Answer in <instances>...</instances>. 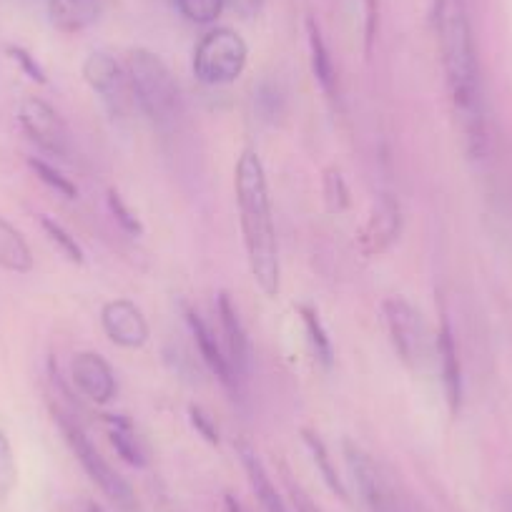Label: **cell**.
<instances>
[{
	"instance_id": "obj_32",
	"label": "cell",
	"mask_w": 512,
	"mask_h": 512,
	"mask_svg": "<svg viewBox=\"0 0 512 512\" xmlns=\"http://www.w3.org/2000/svg\"><path fill=\"white\" fill-rule=\"evenodd\" d=\"M364 43H367V53H372L374 36H377V0H364Z\"/></svg>"
},
{
	"instance_id": "obj_8",
	"label": "cell",
	"mask_w": 512,
	"mask_h": 512,
	"mask_svg": "<svg viewBox=\"0 0 512 512\" xmlns=\"http://www.w3.org/2000/svg\"><path fill=\"white\" fill-rule=\"evenodd\" d=\"M18 118H21V126L28 134V139L38 149H43L51 156H61V159H66L71 154V134H68L66 123H63V118L46 101H41V98H26L21 103Z\"/></svg>"
},
{
	"instance_id": "obj_5",
	"label": "cell",
	"mask_w": 512,
	"mask_h": 512,
	"mask_svg": "<svg viewBox=\"0 0 512 512\" xmlns=\"http://www.w3.org/2000/svg\"><path fill=\"white\" fill-rule=\"evenodd\" d=\"M382 319L397 357L410 369L420 372L430 359L432 349H435L422 314L407 299L390 297L382 302Z\"/></svg>"
},
{
	"instance_id": "obj_20",
	"label": "cell",
	"mask_w": 512,
	"mask_h": 512,
	"mask_svg": "<svg viewBox=\"0 0 512 512\" xmlns=\"http://www.w3.org/2000/svg\"><path fill=\"white\" fill-rule=\"evenodd\" d=\"M307 38H309V58H312V73L317 78L319 88L327 93L329 98H334L337 93V71H334L332 56H329V48L324 43L322 31L314 23V18L307 21Z\"/></svg>"
},
{
	"instance_id": "obj_24",
	"label": "cell",
	"mask_w": 512,
	"mask_h": 512,
	"mask_svg": "<svg viewBox=\"0 0 512 512\" xmlns=\"http://www.w3.org/2000/svg\"><path fill=\"white\" fill-rule=\"evenodd\" d=\"M41 226H43V231H46L48 239H51L53 244L61 249V254L66 256L68 262L83 264V249H81V244L76 241V236H71V231L63 229V226L58 224V221H53L51 216H41Z\"/></svg>"
},
{
	"instance_id": "obj_15",
	"label": "cell",
	"mask_w": 512,
	"mask_h": 512,
	"mask_svg": "<svg viewBox=\"0 0 512 512\" xmlns=\"http://www.w3.org/2000/svg\"><path fill=\"white\" fill-rule=\"evenodd\" d=\"M186 322H189L191 334H194L196 344H199V352H201V357H204L206 367H209L211 372H214L216 377L226 384V387H229V384H234L236 372L231 369L229 357H226V352H224V344H219V339H216V334L211 332L209 324H206L199 314L191 312V309L186 312Z\"/></svg>"
},
{
	"instance_id": "obj_9",
	"label": "cell",
	"mask_w": 512,
	"mask_h": 512,
	"mask_svg": "<svg viewBox=\"0 0 512 512\" xmlns=\"http://www.w3.org/2000/svg\"><path fill=\"white\" fill-rule=\"evenodd\" d=\"M83 78L113 113H121L128 101H134L131 88H128L126 68L118 66L116 58H111L108 53H91L83 63Z\"/></svg>"
},
{
	"instance_id": "obj_6",
	"label": "cell",
	"mask_w": 512,
	"mask_h": 512,
	"mask_svg": "<svg viewBox=\"0 0 512 512\" xmlns=\"http://www.w3.org/2000/svg\"><path fill=\"white\" fill-rule=\"evenodd\" d=\"M58 425H61L63 437H66L68 447H71V452L76 455V460L81 462L86 475L101 487L103 495H106L111 502H116L121 510L126 512L134 510L136 497H134V490H131V485H128V482L123 480V477L118 475L106 460H103V455L93 447V442L88 440L86 432H83L76 422L66 420L63 415H58Z\"/></svg>"
},
{
	"instance_id": "obj_34",
	"label": "cell",
	"mask_w": 512,
	"mask_h": 512,
	"mask_svg": "<svg viewBox=\"0 0 512 512\" xmlns=\"http://www.w3.org/2000/svg\"><path fill=\"white\" fill-rule=\"evenodd\" d=\"M292 500H294V507H297V512H322L307 495H304L302 490H297V487H292Z\"/></svg>"
},
{
	"instance_id": "obj_33",
	"label": "cell",
	"mask_w": 512,
	"mask_h": 512,
	"mask_svg": "<svg viewBox=\"0 0 512 512\" xmlns=\"http://www.w3.org/2000/svg\"><path fill=\"white\" fill-rule=\"evenodd\" d=\"M234 11H239L241 16H254V13H259V8H262L264 0H226Z\"/></svg>"
},
{
	"instance_id": "obj_26",
	"label": "cell",
	"mask_w": 512,
	"mask_h": 512,
	"mask_svg": "<svg viewBox=\"0 0 512 512\" xmlns=\"http://www.w3.org/2000/svg\"><path fill=\"white\" fill-rule=\"evenodd\" d=\"M18 482V465L13 455V445L8 435L0 430V502H8L11 492L16 490Z\"/></svg>"
},
{
	"instance_id": "obj_10",
	"label": "cell",
	"mask_w": 512,
	"mask_h": 512,
	"mask_svg": "<svg viewBox=\"0 0 512 512\" xmlns=\"http://www.w3.org/2000/svg\"><path fill=\"white\" fill-rule=\"evenodd\" d=\"M402 234V206L392 199L390 194H384L382 199L374 204L372 214H369L367 224L359 231V249L364 256H379L390 249Z\"/></svg>"
},
{
	"instance_id": "obj_25",
	"label": "cell",
	"mask_w": 512,
	"mask_h": 512,
	"mask_svg": "<svg viewBox=\"0 0 512 512\" xmlns=\"http://www.w3.org/2000/svg\"><path fill=\"white\" fill-rule=\"evenodd\" d=\"M28 166H31L33 174H36L38 179L48 186V189L56 191L58 196H63V199H76L78 196L76 184H73V181H68L66 176L56 169V166L46 164L43 159H28Z\"/></svg>"
},
{
	"instance_id": "obj_11",
	"label": "cell",
	"mask_w": 512,
	"mask_h": 512,
	"mask_svg": "<svg viewBox=\"0 0 512 512\" xmlns=\"http://www.w3.org/2000/svg\"><path fill=\"white\" fill-rule=\"evenodd\" d=\"M101 324L113 344L126 349H139L149 342V322L144 312L128 299H113L103 307Z\"/></svg>"
},
{
	"instance_id": "obj_12",
	"label": "cell",
	"mask_w": 512,
	"mask_h": 512,
	"mask_svg": "<svg viewBox=\"0 0 512 512\" xmlns=\"http://www.w3.org/2000/svg\"><path fill=\"white\" fill-rule=\"evenodd\" d=\"M71 379L81 390L83 397H88L96 405H106L116 395V377L103 357L93 352L76 354L71 364Z\"/></svg>"
},
{
	"instance_id": "obj_2",
	"label": "cell",
	"mask_w": 512,
	"mask_h": 512,
	"mask_svg": "<svg viewBox=\"0 0 512 512\" xmlns=\"http://www.w3.org/2000/svg\"><path fill=\"white\" fill-rule=\"evenodd\" d=\"M234 186L251 277L256 287L274 299L282 289V267H279L277 229H274L267 174L256 151L249 149L239 156Z\"/></svg>"
},
{
	"instance_id": "obj_27",
	"label": "cell",
	"mask_w": 512,
	"mask_h": 512,
	"mask_svg": "<svg viewBox=\"0 0 512 512\" xmlns=\"http://www.w3.org/2000/svg\"><path fill=\"white\" fill-rule=\"evenodd\" d=\"M254 106L264 121H277L284 111V96L272 81H262L254 88Z\"/></svg>"
},
{
	"instance_id": "obj_4",
	"label": "cell",
	"mask_w": 512,
	"mask_h": 512,
	"mask_svg": "<svg viewBox=\"0 0 512 512\" xmlns=\"http://www.w3.org/2000/svg\"><path fill=\"white\" fill-rule=\"evenodd\" d=\"M249 48L231 28H214L194 51V76L206 86H226L244 73Z\"/></svg>"
},
{
	"instance_id": "obj_14",
	"label": "cell",
	"mask_w": 512,
	"mask_h": 512,
	"mask_svg": "<svg viewBox=\"0 0 512 512\" xmlns=\"http://www.w3.org/2000/svg\"><path fill=\"white\" fill-rule=\"evenodd\" d=\"M219 322H221V334H224V352L229 357L231 369L236 374L249 372L251 362V349H249V337H246V329L241 324L239 312L231 304L229 294H219Z\"/></svg>"
},
{
	"instance_id": "obj_16",
	"label": "cell",
	"mask_w": 512,
	"mask_h": 512,
	"mask_svg": "<svg viewBox=\"0 0 512 512\" xmlns=\"http://www.w3.org/2000/svg\"><path fill=\"white\" fill-rule=\"evenodd\" d=\"M236 455H239L241 460V467H244L246 477H249V485L251 490H254L256 500L262 502V507L267 512H287V507H284L282 497H279L277 487L272 485V480H269L267 470H264L262 460H259V455L254 452V447L249 445V442H236Z\"/></svg>"
},
{
	"instance_id": "obj_18",
	"label": "cell",
	"mask_w": 512,
	"mask_h": 512,
	"mask_svg": "<svg viewBox=\"0 0 512 512\" xmlns=\"http://www.w3.org/2000/svg\"><path fill=\"white\" fill-rule=\"evenodd\" d=\"M106 427H108V440H111L113 450L118 452V457H121L126 465L131 467L149 465V452H146L144 442H141V437L136 435L134 425H131L126 417L111 415L106 420Z\"/></svg>"
},
{
	"instance_id": "obj_1",
	"label": "cell",
	"mask_w": 512,
	"mask_h": 512,
	"mask_svg": "<svg viewBox=\"0 0 512 512\" xmlns=\"http://www.w3.org/2000/svg\"><path fill=\"white\" fill-rule=\"evenodd\" d=\"M435 33L462 144L470 159H485V98L465 0H435Z\"/></svg>"
},
{
	"instance_id": "obj_36",
	"label": "cell",
	"mask_w": 512,
	"mask_h": 512,
	"mask_svg": "<svg viewBox=\"0 0 512 512\" xmlns=\"http://www.w3.org/2000/svg\"><path fill=\"white\" fill-rule=\"evenodd\" d=\"M88 512H103L98 505H88Z\"/></svg>"
},
{
	"instance_id": "obj_35",
	"label": "cell",
	"mask_w": 512,
	"mask_h": 512,
	"mask_svg": "<svg viewBox=\"0 0 512 512\" xmlns=\"http://www.w3.org/2000/svg\"><path fill=\"white\" fill-rule=\"evenodd\" d=\"M226 512H244V507H241L239 502H236V497L226 495Z\"/></svg>"
},
{
	"instance_id": "obj_30",
	"label": "cell",
	"mask_w": 512,
	"mask_h": 512,
	"mask_svg": "<svg viewBox=\"0 0 512 512\" xmlns=\"http://www.w3.org/2000/svg\"><path fill=\"white\" fill-rule=\"evenodd\" d=\"M189 420H191V425H194V430L199 432V435L204 437L209 445H219V442H221L219 425H216V420L209 415V412L204 410V407L191 405L189 407Z\"/></svg>"
},
{
	"instance_id": "obj_22",
	"label": "cell",
	"mask_w": 512,
	"mask_h": 512,
	"mask_svg": "<svg viewBox=\"0 0 512 512\" xmlns=\"http://www.w3.org/2000/svg\"><path fill=\"white\" fill-rule=\"evenodd\" d=\"M302 440H304V445H307L309 455H312L314 465H317L319 475H322V480L327 482L329 490H332L339 500H347V490H344L342 480H339L337 470H334L332 457H329V452H327V445L319 440V435H314V432H309V430H302Z\"/></svg>"
},
{
	"instance_id": "obj_19",
	"label": "cell",
	"mask_w": 512,
	"mask_h": 512,
	"mask_svg": "<svg viewBox=\"0 0 512 512\" xmlns=\"http://www.w3.org/2000/svg\"><path fill=\"white\" fill-rule=\"evenodd\" d=\"M0 269L13 274H28L33 269L31 246L6 219H0Z\"/></svg>"
},
{
	"instance_id": "obj_13",
	"label": "cell",
	"mask_w": 512,
	"mask_h": 512,
	"mask_svg": "<svg viewBox=\"0 0 512 512\" xmlns=\"http://www.w3.org/2000/svg\"><path fill=\"white\" fill-rule=\"evenodd\" d=\"M435 354L440 359L442 372V387H445V400L452 415H460L462 410V364L460 354H457L455 334H452L450 322H442L440 332H437Z\"/></svg>"
},
{
	"instance_id": "obj_21",
	"label": "cell",
	"mask_w": 512,
	"mask_h": 512,
	"mask_svg": "<svg viewBox=\"0 0 512 512\" xmlns=\"http://www.w3.org/2000/svg\"><path fill=\"white\" fill-rule=\"evenodd\" d=\"M297 312H299V317H302L304 329H307V337H309V344H312L314 357H317V362L322 364V367L329 369L334 362V347H332V339H329L327 329H324L322 319H319L317 309L307 307V304H299Z\"/></svg>"
},
{
	"instance_id": "obj_17",
	"label": "cell",
	"mask_w": 512,
	"mask_h": 512,
	"mask_svg": "<svg viewBox=\"0 0 512 512\" xmlns=\"http://www.w3.org/2000/svg\"><path fill=\"white\" fill-rule=\"evenodd\" d=\"M101 0H48V21L61 33H78L98 16Z\"/></svg>"
},
{
	"instance_id": "obj_31",
	"label": "cell",
	"mask_w": 512,
	"mask_h": 512,
	"mask_svg": "<svg viewBox=\"0 0 512 512\" xmlns=\"http://www.w3.org/2000/svg\"><path fill=\"white\" fill-rule=\"evenodd\" d=\"M8 56H11L13 61H16L18 66H21V71L26 73V76L31 78L33 83H38V86H43V83L48 81L46 71H43V68H41V63H38L36 58H33L31 53L26 51V48H21V46H8Z\"/></svg>"
},
{
	"instance_id": "obj_7",
	"label": "cell",
	"mask_w": 512,
	"mask_h": 512,
	"mask_svg": "<svg viewBox=\"0 0 512 512\" xmlns=\"http://www.w3.org/2000/svg\"><path fill=\"white\" fill-rule=\"evenodd\" d=\"M344 457H347V467L352 472V480L357 485L359 495H362L364 505L372 512H400V497L392 482L387 480L377 462L362 450V447L347 442L344 445Z\"/></svg>"
},
{
	"instance_id": "obj_23",
	"label": "cell",
	"mask_w": 512,
	"mask_h": 512,
	"mask_svg": "<svg viewBox=\"0 0 512 512\" xmlns=\"http://www.w3.org/2000/svg\"><path fill=\"white\" fill-rule=\"evenodd\" d=\"M226 0H176L181 16L196 26H209L224 11Z\"/></svg>"
},
{
	"instance_id": "obj_28",
	"label": "cell",
	"mask_w": 512,
	"mask_h": 512,
	"mask_svg": "<svg viewBox=\"0 0 512 512\" xmlns=\"http://www.w3.org/2000/svg\"><path fill=\"white\" fill-rule=\"evenodd\" d=\"M324 204L332 214H342L349 206V189L347 181H344L342 171L339 169H327L324 171Z\"/></svg>"
},
{
	"instance_id": "obj_3",
	"label": "cell",
	"mask_w": 512,
	"mask_h": 512,
	"mask_svg": "<svg viewBox=\"0 0 512 512\" xmlns=\"http://www.w3.org/2000/svg\"><path fill=\"white\" fill-rule=\"evenodd\" d=\"M126 78L131 98L156 126H169L179 116L181 96L169 66L156 53L136 48L128 53Z\"/></svg>"
},
{
	"instance_id": "obj_29",
	"label": "cell",
	"mask_w": 512,
	"mask_h": 512,
	"mask_svg": "<svg viewBox=\"0 0 512 512\" xmlns=\"http://www.w3.org/2000/svg\"><path fill=\"white\" fill-rule=\"evenodd\" d=\"M108 209H111L113 219H116V224L121 226V229L126 231V234H131V236H141V234H144V226H141L139 216H136L134 211L128 209L126 201L121 199V194H118L116 189L108 191Z\"/></svg>"
}]
</instances>
